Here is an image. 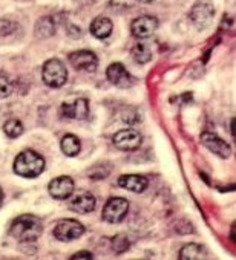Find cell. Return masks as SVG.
<instances>
[{
	"label": "cell",
	"instance_id": "obj_24",
	"mask_svg": "<svg viewBox=\"0 0 236 260\" xmlns=\"http://www.w3.org/2000/svg\"><path fill=\"white\" fill-rule=\"evenodd\" d=\"M11 92H13V83H11V80L5 74H0V100L10 96Z\"/></svg>",
	"mask_w": 236,
	"mask_h": 260
},
{
	"label": "cell",
	"instance_id": "obj_20",
	"mask_svg": "<svg viewBox=\"0 0 236 260\" xmlns=\"http://www.w3.org/2000/svg\"><path fill=\"white\" fill-rule=\"evenodd\" d=\"M112 172V164L109 162H100L97 166H94L89 172H87V176L92 179V181H101L104 178H107Z\"/></svg>",
	"mask_w": 236,
	"mask_h": 260
},
{
	"label": "cell",
	"instance_id": "obj_13",
	"mask_svg": "<svg viewBox=\"0 0 236 260\" xmlns=\"http://www.w3.org/2000/svg\"><path fill=\"white\" fill-rule=\"evenodd\" d=\"M157 29H158V20L152 16H141L135 19L131 25L132 36L137 39H148L154 36Z\"/></svg>",
	"mask_w": 236,
	"mask_h": 260
},
{
	"label": "cell",
	"instance_id": "obj_2",
	"mask_svg": "<svg viewBox=\"0 0 236 260\" xmlns=\"http://www.w3.org/2000/svg\"><path fill=\"white\" fill-rule=\"evenodd\" d=\"M45 170V159L34 150H25L14 161V172L23 178H37Z\"/></svg>",
	"mask_w": 236,
	"mask_h": 260
},
{
	"label": "cell",
	"instance_id": "obj_7",
	"mask_svg": "<svg viewBox=\"0 0 236 260\" xmlns=\"http://www.w3.org/2000/svg\"><path fill=\"white\" fill-rule=\"evenodd\" d=\"M60 115L66 119H86L89 115V101L86 98L65 101L60 107Z\"/></svg>",
	"mask_w": 236,
	"mask_h": 260
},
{
	"label": "cell",
	"instance_id": "obj_23",
	"mask_svg": "<svg viewBox=\"0 0 236 260\" xmlns=\"http://www.w3.org/2000/svg\"><path fill=\"white\" fill-rule=\"evenodd\" d=\"M129 239L123 234H116L113 239H112V249L116 252V254H123L129 249Z\"/></svg>",
	"mask_w": 236,
	"mask_h": 260
},
{
	"label": "cell",
	"instance_id": "obj_12",
	"mask_svg": "<svg viewBox=\"0 0 236 260\" xmlns=\"http://www.w3.org/2000/svg\"><path fill=\"white\" fill-rule=\"evenodd\" d=\"M201 141L205 146V149H209L212 153L218 155L219 158L225 159V158H228L231 155V147L213 132H202L201 134Z\"/></svg>",
	"mask_w": 236,
	"mask_h": 260
},
{
	"label": "cell",
	"instance_id": "obj_11",
	"mask_svg": "<svg viewBox=\"0 0 236 260\" xmlns=\"http://www.w3.org/2000/svg\"><path fill=\"white\" fill-rule=\"evenodd\" d=\"M75 190V184L72 181V178L69 176H58L55 179H52L48 185V191L54 199H68L69 196H72Z\"/></svg>",
	"mask_w": 236,
	"mask_h": 260
},
{
	"label": "cell",
	"instance_id": "obj_16",
	"mask_svg": "<svg viewBox=\"0 0 236 260\" xmlns=\"http://www.w3.org/2000/svg\"><path fill=\"white\" fill-rule=\"evenodd\" d=\"M113 25L110 22V19L107 17H97L92 23H91V34L97 39H107L112 34Z\"/></svg>",
	"mask_w": 236,
	"mask_h": 260
},
{
	"label": "cell",
	"instance_id": "obj_25",
	"mask_svg": "<svg viewBox=\"0 0 236 260\" xmlns=\"http://www.w3.org/2000/svg\"><path fill=\"white\" fill-rule=\"evenodd\" d=\"M77 258H87V260H91L92 258V254L89 251H80V252H77V254H74L71 257V260H77Z\"/></svg>",
	"mask_w": 236,
	"mask_h": 260
},
{
	"label": "cell",
	"instance_id": "obj_3",
	"mask_svg": "<svg viewBox=\"0 0 236 260\" xmlns=\"http://www.w3.org/2000/svg\"><path fill=\"white\" fill-rule=\"evenodd\" d=\"M42 78H43L45 84L49 87H54V89L62 87L68 80L66 66L58 58H51L43 64Z\"/></svg>",
	"mask_w": 236,
	"mask_h": 260
},
{
	"label": "cell",
	"instance_id": "obj_17",
	"mask_svg": "<svg viewBox=\"0 0 236 260\" xmlns=\"http://www.w3.org/2000/svg\"><path fill=\"white\" fill-rule=\"evenodd\" d=\"M180 258H184V260H202V258H209V252L199 243H189L184 248H181Z\"/></svg>",
	"mask_w": 236,
	"mask_h": 260
},
{
	"label": "cell",
	"instance_id": "obj_14",
	"mask_svg": "<svg viewBox=\"0 0 236 260\" xmlns=\"http://www.w3.org/2000/svg\"><path fill=\"white\" fill-rule=\"evenodd\" d=\"M118 185L134 193H143L149 187V181L141 175H123L118 179Z\"/></svg>",
	"mask_w": 236,
	"mask_h": 260
},
{
	"label": "cell",
	"instance_id": "obj_18",
	"mask_svg": "<svg viewBox=\"0 0 236 260\" xmlns=\"http://www.w3.org/2000/svg\"><path fill=\"white\" fill-rule=\"evenodd\" d=\"M62 152L66 155V156H77L80 153V149H81V144H80V140L75 137V135H65L63 140H62Z\"/></svg>",
	"mask_w": 236,
	"mask_h": 260
},
{
	"label": "cell",
	"instance_id": "obj_4",
	"mask_svg": "<svg viewBox=\"0 0 236 260\" xmlns=\"http://www.w3.org/2000/svg\"><path fill=\"white\" fill-rule=\"evenodd\" d=\"M129 211V202L125 198H110L101 213V217L107 223H120Z\"/></svg>",
	"mask_w": 236,
	"mask_h": 260
},
{
	"label": "cell",
	"instance_id": "obj_6",
	"mask_svg": "<svg viewBox=\"0 0 236 260\" xmlns=\"http://www.w3.org/2000/svg\"><path fill=\"white\" fill-rule=\"evenodd\" d=\"M84 233V226L83 223H80L75 219H63L60 220L55 228H54V236L55 239L62 240V242H71L75 240L78 237H81Z\"/></svg>",
	"mask_w": 236,
	"mask_h": 260
},
{
	"label": "cell",
	"instance_id": "obj_29",
	"mask_svg": "<svg viewBox=\"0 0 236 260\" xmlns=\"http://www.w3.org/2000/svg\"><path fill=\"white\" fill-rule=\"evenodd\" d=\"M2 202H4V194H2V191H0V205H2Z\"/></svg>",
	"mask_w": 236,
	"mask_h": 260
},
{
	"label": "cell",
	"instance_id": "obj_9",
	"mask_svg": "<svg viewBox=\"0 0 236 260\" xmlns=\"http://www.w3.org/2000/svg\"><path fill=\"white\" fill-rule=\"evenodd\" d=\"M106 77L109 83H112L113 86L120 89H128L134 83L132 75L126 71V68L122 63H112L106 71Z\"/></svg>",
	"mask_w": 236,
	"mask_h": 260
},
{
	"label": "cell",
	"instance_id": "obj_21",
	"mask_svg": "<svg viewBox=\"0 0 236 260\" xmlns=\"http://www.w3.org/2000/svg\"><path fill=\"white\" fill-rule=\"evenodd\" d=\"M131 54H132L134 60H135L137 63H140V64H146V63L151 61V58H152L151 49H149L146 45H143V43H137V45L132 48Z\"/></svg>",
	"mask_w": 236,
	"mask_h": 260
},
{
	"label": "cell",
	"instance_id": "obj_28",
	"mask_svg": "<svg viewBox=\"0 0 236 260\" xmlns=\"http://www.w3.org/2000/svg\"><path fill=\"white\" fill-rule=\"evenodd\" d=\"M138 2H141V4H151V2H154V0H138Z\"/></svg>",
	"mask_w": 236,
	"mask_h": 260
},
{
	"label": "cell",
	"instance_id": "obj_15",
	"mask_svg": "<svg viewBox=\"0 0 236 260\" xmlns=\"http://www.w3.org/2000/svg\"><path fill=\"white\" fill-rule=\"evenodd\" d=\"M95 208V198L89 191H80L71 201V210L80 214L91 213Z\"/></svg>",
	"mask_w": 236,
	"mask_h": 260
},
{
	"label": "cell",
	"instance_id": "obj_22",
	"mask_svg": "<svg viewBox=\"0 0 236 260\" xmlns=\"http://www.w3.org/2000/svg\"><path fill=\"white\" fill-rule=\"evenodd\" d=\"M4 132L8 138H19L23 134V124L19 119H8L4 124Z\"/></svg>",
	"mask_w": 236,
	"mask_h": 260
},
{
	"label": "cell",
	"instance_id": "obj_1",
	"mask_svg": "<svg viewBox=\"0 0 236 260\" xmlns=\"http://www.w3.org/2000/svg\"><path fill=\"white\" fill-rule=\"evenodd\" d=\"M10 233L14 239L20 242H34L42 236L43 223L39 217L33 214H23L13 220Z\"/></svg>",
	"mask_w": 236,
	"mask_h": 260
},
{
	"label": "cell",
	"instance_id": "obj_19",
	"mask_svg": "<svg viewBox=\"0 0 236 260\" xmlns=\"http://www.w3.org/2000/svg\"><path fill=\"white\" fill-rule=\"evenodd\" d=\"M55 32V23L52 20V17H42L37 25H36V34L42 39L45 37H51Z\"/></svg>",
	"mask_w": 236,
	"mask_h": 260
},
{
	"label": "cell",
	"instance_id": "obj_8",
	"mask_svg": "<svg viewBox=\"0 0 236 260\" xmlns=\"http://www.w3.org/2000/svg\"><path fill=\"white\" fill-rule=\"evenodd\" d=\"M143 138L141 134L134 128H125L113 135V146L125 152H132L140 147Z\"/></svg>",
	"mask_w": 236,
	"mask_h": 260
},
{
	"label": "cell",
	"instance_id": "obj_26",
	"mask_svg": "<svg viewBox=\"0 0 236 260\" xmlns=\"http://www.w3.org/2000/svg\"><path fill=\"white\" fill-rule=\"evenodd\" d=\"M234 124H236V118H231V122H230V132H231L233 138L236 137V127H234Z\"/></svg>",
	"mask_w": 236,
	"mask_h": 260
},
{
	"label": "cell",
	"instance_id": "obj_27",
	"mask_svg": "<svg viewBox=\"0 0 236 260\" xmlns=\"http://www.w3.org/2000/svg\"><path fill=\"white\" fill-rule=\"evenodd\" d=\"M234 230H236V223L233 222V225H231V233H230V239L234 242Z\"/></svg>",
	"mask_w": 236,
	"mask_h": 260
},
{
	"label": "cell",
	"instance_id": "obj_5",
	"mask_svg": "<svg viewBox=\"0 0 236 260\" xmlns=\"http://www.w3.org/2000/svg\"><path fill=\"white\" fill-rule=\"evenodd\" d=\"M215 16V8L210 0H198L190 11V20L198 29H205L210 26Z\"/></svg>",
	"mask_w": 236,
	"mask_h": 260
},
{
	"label": "cell",
	"instance_id": "obj_10",
	"mask_svg": "<svg viewBox=\"0 0 236 260\" xmlns=\"http://www.w3.org/2000/svg\"><path fill=\"white\" fill-rule=\"evenodd\" d=\"M69 61L75 69L84 72H94L98 68V58L92 51H75L69 54Z\"/></svg>",
	"mask_w": 236,
	"mask_h": 260
}]
</instances>
